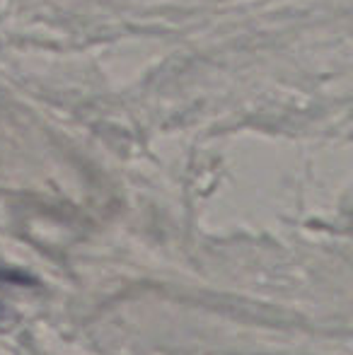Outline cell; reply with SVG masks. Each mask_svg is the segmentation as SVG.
I'll return each instance as SVG.
<instances>
[{
    "instance_id": "1",
    "label": "cell",
    "mask_w": 353,
    "mask_h": 355,
    "mask_svg": "<svg viewBox=\"0 0 353 355\" xmlns=\"http://www.w3.org/2000/svg\"><path fill=\"white\" fill-rule=\"evenodd\" d=\"M0 281H15L19 285H37L34 278L24 276V273H15V276H10V271H3V268H0Z\"/></svg>"
},
{
    "instance_id": "2",
    "label": "cell",
    "mask_w": 353,
    "mask_h": 355,
    "mask_svg": "<svg viewBox=\"0 0 353 355\" xmlns=\"http://www.w3.org/2000/svg\"><path fill=\"white\" fill-rule=\"evenodd\" d=\"M0 317H3V307H0Z\"/></svg>"
}]
</instances>
